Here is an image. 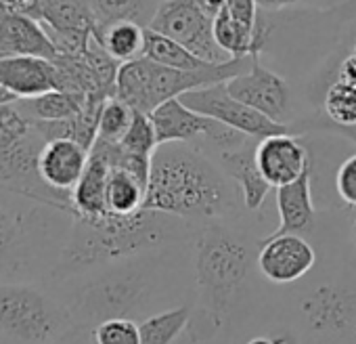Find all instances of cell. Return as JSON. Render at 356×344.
<instances>
[{
	"label": "cell",
	"mask_w": 356,
	"mask_h": 344,
	"mask_svg": "<svg viewBox=\"0 0 356 344\" xmlns=\"http://www.w3.org/2000/svg\"><path fill=\"white\" fill-rule=\"evenodd\" d=\"M260 240L231 219L197 227L193 235V275L197 302L187 334L193 344L214 340L231 321L235 306L248 294Z\"/></svg>",
	"instance_id": "6da1fadb"
},
{
	"label": "cell",
	"mask_w": 356,
	"mask_h": 344,
	"mask_svg": "<svg viewBox=\"0 0 356 344\" xmlns=\"http://www.w3.org/2000/svg\"><path fill=\"white\" fill-rule=\"evenodd\" d=\"M239 187L220 164L189 143H159L143 208L183 219L195 227L231 219L237 212Z\"/></svg>",
	"instance_id": "7a4b0ae2"
},
{
	"label": "cell",
	"mask_w": 356,
	"mask_h": 344,
	"mask_svg": "<svg viewBox=\"0 0 356 344\" xmlns=\"http://www.w3.org/2000/svg\"><path fill=\"white\" fill-rule=\"evenodd\" d=\"M165 250L120 258L47 283L63 300L74 323L88 329L107 319L149 317L161 292Z\"/></svg>",
	"instance_id": "3957f363"
},
{
	"label": "cell",
	"mask_w": 356,
	"mask_h": 344,
	"mask_svg": "<svg viewBox=\"0 0 356 344\" xmlns=\"http://www.w3.org/2000/svg\"><path fill=\"white\" fill-rule=\"evenodd\" d=\"M195 231L197 227L183 219L147 208L126 217L111 212L101 219L74 217L67 244L49 281L65 279L120 258L178 246L193 240Z\"/></svg>",
	"instance_id": "277c9868"
},
{
	"label": "cell",
	"mask_w": 356,
	"mask_h": 344,
	"mask_svg": "<svg viewBox=\"0 0 356 344\" xmlns=\"http://www.w3.org/2000/svg\"><path fill=\"white\" fill-rule=\"evenodd\" d=\"M74 214L0 189V283H44L67 244Z\"/></svg>",
	"instance_id": "5b68a950"
},
{
	"label": "cell",
	"mask_w": 356,
	"mask_h": 344,
	"mask_svg": "<svg viewBox=\"0 0 356 344\" xmlns=\"http://www.w3.org/2000/svg\"><path fill=\"white\" fill-rule=\"evenodd\" d=\"M254 55L214 63L204 70H176L159 65L147 57H138L120 65L115 80V97L126 101L132 109L151 114L157 105L183 97L189 91L206 88L248 72Z\"/></svg>",
	"instance_id": "8992f818"
},
{
	"label": "cell",
	"mask_w": 356,
	"mask_h": 344,
	"mask_svg": "<svg viewBox=\"0 0 356 344\" xmlns=\"http://www.w3.org/2000/svg\"><path fill=\"white\" fill-rule=\"evenodd\" d=\"M76 323L44 283H0V338L7 344H49Z\"/></svg>",
	"instance_id": "52a82bcc"
},
{
	"label": "cell",
	"mask_w": 356,
	"mask_h": 344,
	"mask_svg": "<svg viewBox=\"0 0 356 344\" xmlns=\"http://www.w3.org/2000/svg\"><path fill=\"white\" fill-rule=\"evenodd\" d=\"M302 342L335 344L356 334V281L348 275L308 283L293 302Z\"/></svg>",
	"instance_id": "ba28073f"
},
{
	"label": "cell",
	"mask_w": 356,
	"mask_h": 344,
	"mask_svg": "<svg viewBox=\"0 0 356 344\" xmlns=\"http://www.w3.org/2000/svg\"><path fill=\"white\" fill-rule=\"evenodd\" d=\"M44 143L47 139L34 126L26 136L19 139L0 136V189L38 200L74 214L72 194L49 187L40 177L38 159Z\"/></svg>",
	"instance_id": "9c48e42d"
},
{
	"label": "cell",
	"mask_w": 356,
	"mask_h": 344,
	"mask_svg": "<svg viewBox=\"0 0 356 344\" xmlns=\"http://www.w3.org/2000/svg\"><path fill=\"white\" fill-rule=\"evenodd\" d=\"M149 30L181 42L208 63L231 61L214 38V15L200 5V0H163L157 5Z\"/></svg>",
	"instance_id": "30bf717a"
},
{
	"label": "cell",
	"mask_w": 356,
	"mask_h": 344,
	"mask_svg": "<svg viewBox=\"0 0 356 344\" xmlns=\"http://www.w3.org/2000/svg\"><path fill=\"white\" fill-rule=\"evenodd\" d=\"M181 101L195 109L202 116L214 118L248 136H256V139H266L273 134H283V132H291L298 134L296 128L291 124H279L270 118H266L264 114L256 111L254 107L245 105L243 101L235 99L229 88L227 82H218L206 88H197V91H189L181 97Z\"/></svg>",
	"instance_id": "8fae6325"
},
{
	"label": "cell",
	"mask_w": 356,
	"mask_h": 344,
	"mask_svg": "<svg viewBox=\"0 0 356 344\" xmlns=\"http://www.w3.org/2000/svg\"><path fill=\"white\" fill-rule=\"evenodd\" d=\"M256 265L268 283L291 286L312 273L316 250L300 233H270L260 240Z\"/></svg>",
	"instance_id": "7c38bea8"
},
{
	"label": "cell",
	"mask_w": 356,
	"mask_h": 344,
	"mask_svg": "<svg viewBox=\"0 0 356 344\" xmlns=\"http://www.w3.org/2000/svg\"><path fill=\"white\" fill-rule=\"evenodd\" d=\"M268 36L270 26L260 19L256 0H229L214 17V38L231 59L262 53Z\"/></svg>",
	"instance_id": "4fadbf2b"
},
{
	"label": "cell",
	"mask_w": 356,
	"mask_h": 344,
	"mask_svg": "<svg viewBox=\"0 0 356 344\" xmlns=\"http://www.w3.org/2000/svg\"><path fill=\"white\" fill-rule=\"evenodd\" d=\"M229 93L264 114L279 124H293L291 120V86L277 72L268 70L260 61V53L254 55V63L248 72L227 82Z\"/></svg>",
	"instance_id": "5bb4252c"
},
{
	"label": "cell",
	"mask_w": 356,
	"mask_h": 344,
	"mask_svg": "<svg viewBox=\"0 0 356 344\" xmlns=\"http://www.w3.org/2000/svg\"><path fill=\"white\" fill-rule=\"evenodd\" d=\"M256 162L264 179L277 189L298 181L312 168V153L302 134H273L258 141Z\"/></svg>",
	"instance_id": "9a60e30c"
},
{
	"label": "cell",
	"mask_w": 356,
	"mask_h": 344,
	"mask_svg": "<svg viewBox=\"0 0 356 344\" xmlns=\"http://www.w3.org/2000/svg\"><path fill=\"white\" fill-rule=\"evenodd\" d=\"M258 141L260 139H256V136H248V141L243 145H239L237 149L216 157L220 168L227 172V175L235 181V185L239 187L241 202H243V208L248 212H258L264 206L268 194L275 189L264 179V175L258 168V162H256Z\"/></svg>",
	"instance_id": "2e32d148"
},
{
	"label": "cell",
	"mask_w": 356,
	"mask_h": 344,
	"mask_svg": "<svg viewBox=\"0 0 356 344\" xmlns=\"http://www.w3.org/2000/svg\"><path fill=\"white\" fill-rule=\"evenodd\" d=\"M88 157L90 149L74 139L47 141L38 159L40 177L49 187L72 194L88 164Z\"/></svg>",
	"instance_id": "e0dca14e"
},
{
	"label": "cell",
	"mask_w": 356,
	"mask_h": 344,
	"mask_svg": "<svg viewBox=\"0 0 356 344\" xmlns=\"http://www.w3.org/2000/svg\"><path fill=\"white\" fill-rule=\"evenodd\" d=\"M17 55L55 59L59 53L42 22L0 9V57Z\"/></svg>",
	"instance_id": "ac0fdd59"
},
{
	"label": "cell",
	"mask_w": 356,
	"mask_h": 344,
	"mask_svg": "<svg viewBox=\"0 0 356 344\" xmlns=\"http://www.w3.org/2000/svg\"><path fill=\"white\" fill-rule=\"evenodd\" d=\"M0 84L17 99H30L57 91L55 65L51 59L32 55L0 57Z\"/></svg>",
	"instance_id": "d6986e66"
},
{
	"label": "cell",
	"mask_w": 356,
	"mask_h": 344,
	"mask_svg": "<svg viewBox=\"0 0 356 344\" xmlns=\"http://www.w3.org/2000/svg\"><path fill=\"white\" fill-rule=\"evenodd\" d=\"M279 227L273 233H300L306 235L316 225V208L312 200V168L298 181L277 187Z\"/></svg>",
	"instance_id": "ffe728a7"
},
{
	"label": "cell",
	"mask_w": 356,
	"mask_h": 344,
	"mask_svg": "<svg viewBox=\"0 0 356 344\" xmlns=\"http://www.w3.org/2000/svg\"><path fill=\"white\" fill-rule=\"evenodd\" d=\"M109 162L90 151L88 164L82 172L78 185L72 191V208L78 219H101L107 212V181H109Z\"/></svg>",
	"instance_id": "44dd1931"
},
{
	"label": "cell",
	"mask_w": 356,
	"mask_h": 344,
	"mask_svg": "<svg viewBox=\"0 0 356 344\" xmlns=\"http://www.w3.org/2000/svg\"><path fill=\"white\" fill-rule=\"evenodd\" d=\"M42 24L57 34H95L97 19L88 0H40Z\"/></svg>",
	"instance_id": "7402d4cb"
},
{
	"label": "cell",
	"mask_w": 356,
	"mask_h": 344,
	"mask_svg": "<svg viewBox=\"0 0 356 344\" xmlns=\"http://www.w3.org/2000/svg\"><path fill=\"white\" fill-rule=\"evenodd\" d=\"M147 194V183L138 179L134 172L111 166L107 181V212L111 214H134L143 208Z\"/></svg>",
	"instance_id": "603a6c76"
},
{
	"label": "cell",
	"mask_w": 356,
	"mask_h": 344,
	"mask_svg": "<svg viewBox=\"0 0 356 344\" xmlns=\"http://www.w3.org/2000/svg\"><path fill=\"white\" fill-rule=\"evenodd\" d=\"M191 315H193V304H178L172 308L151 313L138 323L140 342L143 344H174V340L189 327Z\"/></svg>",
	"instance_id": "cb8c5ba5"
},
{
	"label": "cell",
	"mask_w": 356,
	"mask_h": 344,
	"mask_svg": "<svg viewBox=\"0 0 356 344\" xmlns=\"http://www.w3.org/2000/svg\"><path fill=\"white\" fill-rule=\"evenodd\" d=\"M88 3L97 19V30L120 22L149 28L159 5L157 0H88Z\"/></svg>",
	"instance_id": "d4e9b609"
},
{
	"label": "cell",
	"mask_w": 356,
	"mask_h": 344,
	"mask_svg": "<svg viewBox=\"0 0 356 344\" xmlns=\"http://www.w3.org/2000/svg\"><path fill=\"white\" fill-rule=\"evenodd\" d=\"M145 32L147 28L138 24L120 22L107 28L95 30V38L105 47V51L111 57H115L120 63H126L145 55Z\"/></svg>",
	"instance_id": "484cf974"
},
{
	"label": "cell",
	"mask_w": 356,
	"mask_h": 344,
	"mask_svg": "<svg viewBox=\"0 0 356 344\" xmlns=\"http://www.w3.org/2000/svg\"><path fill=\"white\" fill-rule=\"evenodd\" d=\"M15 103L28 116L30 122H36V120H44V122L70 120V118L80 116L84 109V103L65 91H49V93L38 95V97L17 99Z\"/></svg>",
	"instance_id": "4316f807"
},
{
	"label": "cell",
	"mask_w": 356,
	"mask_h": 344,
	"mask_svg": "<svg viewBox=\"0 0 356 344\" xmlns=\"http://www.w3.org/2000/svg\"><path fill=\"white\" fill-rule=\"evenodd\" d=\"M147 59L165 65V68H176V70H204L214 63L204 61L202 57L193 55L187 47L176 42L159 32H153L147 28L145 32V55Z\"/></svg>",
	"instance_id": "83f0119b"
},
{
	"label": "cell",
	"mask_w": 356,
	"mask_h": 344,
	"mask_svg": "<svg viewBox=\"0 0 356 344\" xmlns=\"http://www.w3.org/2000/svg\"><path fill=\"white\" fill-rule=\"evenodd\" d=\"M323 111L335 126H356V84L335 78L325 88Z\"/></svg>",
	"instance_id": "f1b7e54d"
},
{
	"label": "cell",
	"mask_w": 356,
	"mask_h": 344,
	"mask_svg": "<svg viewBox=\"0 0 356 344\" xmlns=\"http://www.w3.org/2000/svg\"><path fill=\"white\" fill-rule=\"evenodd\" d=\"M134 111L126 101L120 97H109L101 111H99V124H97V141L105 143H120L124 134L128 132Z\"/></svg>",
	"instance_id": "f546056e"
},
{
	"label": "cell",
	"mask_w": 356,
	"mask_h": 344,
	"mask_svg": "<svg viewBox=\"0 0 356 344\" xmlns=\"http://www.w3.org/2000/svg\"><path fill=\"white\" fill-rule=\"evenodd\" d=\"M157 145H159V141H157L151 116L143 114V111H134L132 124H130L128 132L124 134V139L120 141V147L126 153L140 155V157H151L153 151L157 149Z\"/></svg>",
	"instance_id": "4dcf8cb0"
},
{
	"label": "cell",
	"mask_w": 356,
	"mask_h": 344,
	"mask_svg": "<svg viewBox=\"0 0 356 344\" xmlns=\"http://www.w3.org/2000/svg\"><path fill=\"white\" fill-rule=\"evenodd\" d=\"M92 342L95 344H143L140 329L134 319H107L92 327Z\"/></svg>",
	"instance_id": "1f68e13d"
},
{
	"label": "cell",
	"mask_w": 356,
	"mask_h": 344,
	"mask_svg": "<svg viewBox=\"0 0 356 344\" xmlns=\"http://www.w3.org/2000/svg\"><path fill=\"white\" fill-rule=\"evenodd\" d=\"M335 194L348 206L356 208V153L348 155L335 170Z\"/></svg>",
	"instance_id": "d6a6232c"
},
{
	"label": "cell",
	"mask_w": 356,
	"mask_h": 344,
	"mask_svg": "<svg viewBox=\"0 0 356 344\" xmlns=\"http://www.w3.org/2000/svg\"><path fill=\"white\" fill-rule=\"evenodd\" d=\"M258 7L264 11H279V9H291V7H312V9H327L335 7L341 0H256Z\"/></svg>",
	"instance_id": "836d02e7"
},
{
	"label": "cell",
	"mask_w": 356,
	"mask_h": 344,
	"mask_svg": "<svg viewBox=\"0 0 356 344\" xmlns=\"http://www.w3.org/2000/svg\"><path fill=\"white\" fill-rule=\"evenodd\" d=\"M293 128H296V132L298 134H304V132H310V130H325V132H333V134H337V136H341V139H348V141H352L354 145H356V126H335V124H331L329 120L327 122H302V124H293Z\"/></svg>",
	"instance_id": "e575fe53"
},
{
	"label": "cell",
	"mask_w": 356,
	"mask_h": 344,
	"mask_svg": "<svg viewBox=\"0 0 356 344\" xmlns=\"http://www.w3.org/2000/svg\"><path fill=\"white\" fill-rule=\"evenodd\" d=\"M0 9L11 11V13H22V15H30L34 19H42L40 13V0H0Z\"/></svg>",
	"instance_id": "d590c367"
},
{
	"label": "cell",
	"mask_w": 356,
	"mask_h": 344,
	"mask_svg": "<svg viewBox=\"0 0 356 344\" xmlns=\"http://www.w3.org/2000/svg\"><path fill=\"white\" fill-rule=\"evenodd\" d=\"M49 344H95L92 342V329L82 327V325H74L72 329H67L59 338L51 340Z\"/></svg>",
	"instance_id": "8d00e7d4"
},
{
	"label": "cell",
	"mask_w": 356,
	"mask_h": 344,
	"mask_svg": "<svg viewBox=\"0 0 356 344\" xmlns=\"http://www.w3.org/2000/svg\"><path fill=\"white\" fill-rule=\"evenodd\" d=\"M337 80L356 84V53H350L346 59H341L337 68Z\"/></svg>",
	"instance_id": "74e56055"
},
{
	"label": "cell",
	"mask_w": 356,
	"mask_h": 344,
	"mask_svg": "<svg viewBox=\"0 0 356 344\" xmlns=\"http://www.w3.org/2000/svg\"><path fill=\"white\" fill-rule=\"evenodd\" d=\"M273 342L275 344H302V338L296 329H279V331H273L270 334Z\"/></svg>",
	"instance_id": "f35d334b"
},
{
	"label": "cell",
	"mask_w": 356,
	"mask_h": 344,
	"mask_svg": "<svg viewBox=\"0 0 356 344\" xmlns=\"http://www.w3.org/2000/svg\"><path fill=\"white\" fill-rule=\"evenodd\" d=\"M227 3H229V0H200V5H202L210 15H214V17L220 13V9H222Z\"/></svg>",
	"instance_id": "ab89813d"
},
{
	"label": "cell",
	"mask_w": 356,
	"mask_h": 344,
	"mask_svg": "<svg viewBox=\"0 0 356 344\" xmlns=\"http://www.w3.org/2000/svg\"><path fill=\"white\" fill-rule=\"evenodd\" d=\"M348 227H350V240L356 248V208H350V219H348Z\"/></svg>",
	"instance_id": "60d3db41"
},
{
	"label": "cell",
	"mask_w": 356,
	"mask_h": 344,
	"mask_svg": "<svg viewBox=\"0 0 356 344\" xmlns=\"http://www.w3.org/2000/svg\"><path fill=\"white\" fill-rule=\"evenodd\" d=\"M245 344H275V342H273V338H270V334H268V336H254V338H250Z\"/></svg>",
	"instance_id": "b9f144b4"
},
{
	"label": "cell",
	"mask_w": 356,
	"mask_h": 344,
	"mask_svg": "<svg viewBox=\"0 0 356 344\" xmlns=\"http://www.w3.org/2000/svg\"><path fill=\"white\" fill-rule=\"evenodd\" d=\"M0 344H7V342H5V340H3V338H0Z\"/></svg>",
	"instance_id": "7bdbcfd3"
},
{
	"label": "cell",
	"mask_w": 356,
	"mask_h": 344,
	"mask_svg": "<svg viewBox=\"0 0 356 344\" xmlns=\"http://www.w3.org/2000/svg\"><path fill=\"white\" fill-rule=\"evenodd\" d=\"M354 53H356V45H354Z\"/></svg>",
	"instance_id": "ee69618b"
},
{
	"label": "cell",
	"mask_w": 356,
	"mask_h": 344,
	"mask_svg": "<svg viewBox=\"0 0 356 344\" xmlns=\"http://www.w3.org/2000/svg\"><path fill=\"white\" fill-rule=\"evenodd\" d=\"M157 3H163V0H157Z\"/></svg>",
	"instance_id": "f6af8a7d"
}]
</instances>
